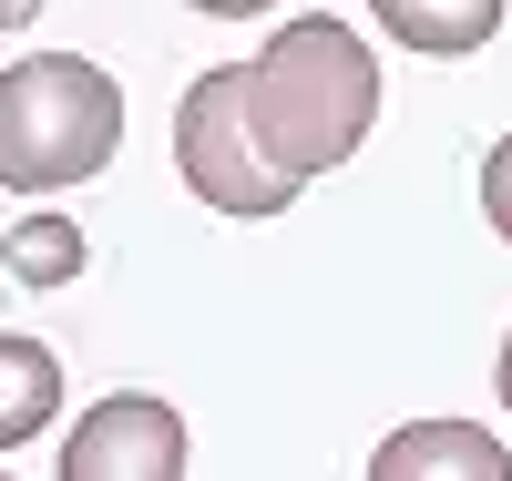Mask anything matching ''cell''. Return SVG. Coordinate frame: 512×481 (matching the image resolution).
Returning a JSON list of instances; mask_svg holds the SVG:
<instances>
[{
	"label": "cell",
	"instance_id": "8992f818",
	"mask_svg": "<svg viewBox=\"0 0 512 481\" xmlns=\"http://www.w3.org/2000/svg\"><path fill=\"white\" fill-rule=\"evenodd\" d=\"M369 21L390 31L400 52L451 62V52H482V41L502 31V0H369Z\"/></svg>",
	"mask_w": 512,
	"mask_h": 481
},
{
	"label": "cell",
	"instance_id": "7c38bea8",
	"mask_svg": "<svg viewBox=\"0 0 512 481\" xmlns=\"http://www.w3.org/2000/svg\"><path fill=\"white\" fill-rule=\"evenodd\" d=\"M502 410H512V338H502Z\"/></svg>",
	"mask_w": 512,
	"mask_h": 481
},
{
	"label": "cell",
	"instance_id": "277c9868",
	"mask_svg": "<svg viewBox=\"0 0 512 481\" xmlns=\"http://www.w3.org/2000/svg\"><path fill=\"white\" fill-rule=\"evenodd\" d=\"M175 471H185V420L144 389L93 400V420L62 441V481H175Z\"/></svg>",
	"mask_w": 512,
	"mask_h": 481
},
{
	"label": "cell",
	"instance_id": "7a4b0ae2",
	"mask_svg": "<svg viewBox=\"0 0 512 481\" xmlns=\"http://www.w3.org/2000/svg\"><path fill=\"white\" fill-rule=\"evenodd\" d=\"M123 144V93L103 62L82 52H41L0 72V185L52 195V185H93Z\"/></svg>",
	"mask_w": 512,
	"mask_h": 481
},
{
	"label": "cell",
	"instance_id": "5b68a950",
	"mask_svg": "<svg viewBox=\"0 0 512 481\" xmlns=\"http://www.w3.org/2000/svg\"><path fill=\"white\" fill-rule=\"evenodd\" d=\"M369 471L379 481H512V451L472 420H420V430H390Z\"/></svg>",
	"mask_w": 512,
	"mask_h": 481
},
{
	"label": "cell",
	"instance_id": "8fae6325",
	"mask_svg": "<svg viewBox=\"0 0 512 481\" xmlns=\"http://www.w3.org/2000/svg\"><path fill=\"white\" fill-rule=\"evenodd\" d=\"M21 21H41V0H0V31H21Z\"/></svg>",
	"mask_w": 512,
	"mask_h": 481
},
{
	"label": "cell",
	"instance_id": "9c48e42d",
	"mask_svg": "<svg viewBox=\"0 0 512 481\" xmlns=\"http://www.w3.org/2000/svg\"><path fill=\"white\" fill-rule=\"evenodd\" d=\"M482 215H492V236L512 246V134L482 154Z\"/></svg>",
	"mask_w": 512,
	"mask_h": 481
},
{
	"label": "cell",
	"instance_id": "3957f363",
	"mask_svg": "<svg viewBox=\"0 0 512 481\" xmlns=\"http://www.w3.org/2000/svg\"><path fill=\"white\" fill-rule=\"evenodd\" d=\"M175 164H185V185L216 215H287L297 205V174H277L267 154H256L246 62H216V72L185 82V103H175Z\"/></svg>",
	"mask_w": 512,
	"mask_h": 481
},
{
	"label": "cell",
	"instance_id": "30bf717a",
	"mask_svg": "<svg viewBox=\"0 0 512 481\" xmlns=\"http://www.w3.org/2000/svg\"><path fill=\"white\" fill-rule=\"evenodd\" d=\"M185 11H205V21H256V11H277V0H185Z\"/></svg>",
	"mask_w": 512,
	"mask_h": 481
},
{
	"label": "cell",
	"instance_id": "52a82bcc",
	"mask_svg": "<svg viewBox=\"0 0 512 481\" xmlns=\"http://www.w3.org/2000/svg\"><path fill=\"white\" fill-rule=\"evenodd\" d=\"M52 410H62V359L41 338H0V451L52 430Z\"/></svg>",
	"mask_w": 512,
	"mask_h": 481
},
{
	"label": "cell",
	"instance_id": "6da1fadb",
	"mask_svg": "<svg viewBox=\"0 0 512 481\" xmlns=\"http://www.w3.org/2000/svg\"><path fill=\"white\" fill-rule=\"evenodd\" d=\"M246 123H256V154L277 174H338L369 123H379V62L349 21H277L267 52L246 62Z\"/></svg>",
	"mask_w": 512,
	"mask_h": 481
},
{
	"label": "cell",
	"instance_id": "ba28073f",
	"mask_svg": "<svg viewBox=\"0 0 512 481\" xmlns=\"http://www.w3.org/2000/svg\"><path fill=\"white\" fill-rule=\"evenodd\" d=\"M11 277L21 287H62V277H82V226L72 215H31V226H11Z\"/></svg>",
	"mask_w": 512,
	"mask_h": 481
}]
</instances>
